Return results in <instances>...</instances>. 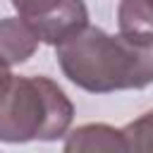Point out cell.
<instances>
[{
    "instance_id": "1",
    "label": "cell",
    "mask_w": 153,
    "mask_h": 153,
    "mask_svg": "<svg viewBox=\"0 0 153 153\" xmlns=\"http://www.w3.org/2000/svg\"><path fill=\"white\" fill-rule=\"evenodd\" d=\"M62 74L88 93L146 88L153 81V45L86 24L55 45Z\"/></svg>"
},
{
    "instance_id": "2",
    "label": "cell",
    "mask_w": 153,
    "mask_h": 153,
    "mask_svg": "<svg viewBox=\"0 0 153 153\" xmlns=\"http://www.w3.org/2000/svg\"><path fill=\"white\" fill-rule=\"evenodd\" d=\"M74 105L48 76H0V141H57L69 131Z\"/></svg>"
},
{
    "instance_id": "3",
    "label": "cell",
    "mask_w": 153,
    "mask_h": 153,
    "mask_svg": "<svg viewBox=\"0 0 153 153\" xmlns=\"http://www.w3.org/2000/svg\"><path fill=\"white\" fill-rule=\"evenodd\" d=\"M17 17L41 43L57 45L88 24L84 0H12Z\"/></svg>"
},
{
    "instance_id": "4",
    "label": "cell",
    "mask_w": 153,
    "mask_h": 153,
    "mask_svg": "<svg viewBox=\"0 0 153 153\" xmlns=\"http://www.w3.org/2000/svg\"><path fill=\"white\" fill-rule=\"evenodd\" d=\"M65 136H67L65 139L67 153H74V151H129L124 131L115 129L110 124H103V122L81 124V127L67 131Z\"/></svg>"
},
{
    "instance_id": "5",
    "label": "cell",
    "mask_w": 153,
    "mask_h": 153,
    "mask_svg": "<svg viewBox=\"0 0 153 153\" xmlns=\"http://www.w3.org/2000/svg\"><path fill=\"white\" fill-rule=\"evenodd\" d=\"M38 48V38L19 17L0 19V57L14 67L24 65Z\"/></svg>"
},
{
    "instance_id": "6",
    "label": "cell",
    "mask_w": 153,
    "mask_h": 153,
    "mask_svg": "<svg viewBox=\"0 0 153 153\" xmlns=\"http://www.w3.org/2000/svg\"><path fill=\"white\" fill-rule=\"evenodd\" d=\"M120 33L134 43L153 45V19H151V0H120L117 7Z\"/></svg>"
},
{
    "instance_id": "7",
    "label": "cell",
    "mask_w": 153,
    "mask_h": 153,
    "mask_svg": "<svg viewBox=\"0 0 153 153\" xmlns=\"http://www.w3.org/2000/svg\"><path fill=\"white\" fill-rule=\"evenodd\" d=\"M7 72H10V65H7V62L0 57V76H2V74H7Z\"/></svg>"
}]
</instances>
